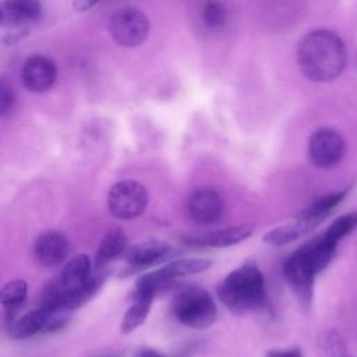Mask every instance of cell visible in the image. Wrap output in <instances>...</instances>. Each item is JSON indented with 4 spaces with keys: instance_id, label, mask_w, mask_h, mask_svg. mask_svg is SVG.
Segmentation results:
<instances>
[{
    "instance_id": "obj_3",
    "label": "cell",
    "mask_w": 357,
    "mask_h": 357,
    "mask_svg": "<svg viewBox=\"0 0 357 357\" xmlns=\"http://www.w3.org/2000/svg\"><path fill=\"white\" fill-rule=\"evenodd\" d=\"M172 310L178 322L194 329L211 326L218 317L212 296L198 286L180 289L173 297Z\"/></svg>"
},
{
    "instance_id": "obj_11",
    "label": "cell",
    "mask_w": 357,
    "mask_h": 357,
    "mask_svg": "<svg viewBox=\"0 0 357 357\" xmlns=\"http://www.w3.org/2000/svg\"><path fill=\"white\" fill-rule=\"evenodd\" d=\"M173 254L174 251L167 243L160 240H145L127 248L123 257L130 266L141 269L162 262Z\"/></svg>"
},
{
    "instance_id": "obj_13",
    "label": "cell",
    "mask_w": 357,
    "mask_h": 357,
    "mask_svg": "<svg viewBox=\"0 0 357 357\" xmlns=\"http://www.w3.org/2000/svg\"><path fill=\"white\" fill-rule=\"evenodd\" d=\"M155 294L156 293L149 287L139 286V284L135 286V290L131 297V304L126 311L120 325L121 333L128 335L132 331H135L139 325L144 324V321L149 314Z\"/></svg>"
},
{
    "instance_id": "obj_10",
    "label": "cell",
    "mask_w": 357,
    "mask_h": 357,
    "mask_svg": "<svg viewBox=\"0 0 357 357\" xmlns=\"http://www.w3.org/2000/svg\"><path fill=\"white\" fill-rule=\"evenodd\" d=\"M188 212L192 220L199 225H212L223 213L222 197L211 188L195 191L188 201Z\"/></svg>"
},
{
    "instance_id": "obj_5",
    "label": "cell",
    "mask_w": 357,
    "mask_h": 357,
    "mask_svg": "<svg viewBox=\"0 0 357 357\" xmlns=\"http://www.w3.org/2000/svg\"><path fill=\"white\" fill-rule=\"evenodd\" d=\"M148 190L135 180L116 183L107 194L109 212L121 220L138 218L148 206Z\"/></svg>"
},
{
    "instance_id": "obj_2",
    "label": "cell",
    "mask_w": 357,
    "mask_h": 357,
    "mask_svg": "<svg viewBox=\"0 0 357 357\" xmlns=\"http://www.w3.org/2000/svg\"><path fill=\"white\" fill-rule=\"evenodd\" d=\"M220 301L234 314H247L265 304V280L254 264L231 271L218 286Z\"/></svg>"
},
{
    "instance_id": "obj_12",
    "label": "cell",
    "mask_w": 357,
    "mask_h": 357,
    "mask_svg": "<svg viewBox=\"0 0 357 357\" xmlns=\"http://www.w3.org/2000/svg\"><path fill=\"white\" fill-rule=\"evenodd\" d=\"M324 219L319 218H310V216H298V219L278 226L268 233L264 234V241L269 245L280 247L286 245L297 238H301L311 233Z\"/></svg>"
},
{
    "instance_id": "obj_18",
    "label": "cell",
    "mask_w": 357,
    "mask_h": 357,
    "mask_svg": "<svg viewBox=\"0 0 357 357\" xmlns=\"http://www.w3.org/2000/svg\"><path fill=\"white\" fill-rule=\"evenodd\" d=\"M28 296V284L22 279L11 280L8 282L0 291V303L6 308V311L11 312V317L14 312L24 305Z\"/></svg>"
},
{
    "instance_id": "obj_4",
    "label": "cell",
    "mask_w": 357,
    "mask_h": 357,
    "mask_svg": "<svg viewBox=\"0 0 357 357\" xmlns=\"http://www.w3.org/2000/svg\"><path fill=\"white\" fill-rule=\"evenodd\" d=\"M107 28L119 46L137 47L146 40L151 25L145 13L135 7H124L109 18Z\"/></svg>"
},
{
    "instance_id": "obj_25",
    "label": "cell",
    "mask_w": 357,
    "mask_h": 357,
    "mask_svg": "<svg viewBox=\"0 0 357 357\" xmlns=\"http://www.w3.org/2000/svg\"><path fill=\"white\" fill-rule=\"evenodd\" d=\"M99 0H73V6L77 11H86L96 6Z\"/></svg>"
},
{
    "instance_id": "obj_7",
    "label": "cell",
    "mask_w": 357,
    "mask_h": 357,
    "mask_svg": "<svg viewBox=\"0 0 357 357\" xmlns=\"http://www.w3.org/2000/svg\"><path fill=\"white\" fill-rule=\"evenodd\" d=\"M284 276L294 290V293L304 301H308L312 294V284L315 276L319 273L311 258L307 255L304 248L296 251L283 266Z\"/></svg>"
},
{
    "instance_id": "obj_6",
    "label": "cell",
    "mask_w": 357,
    "mask_h": 357,
    "mask_svg": "<svg viewBox=\"0 0 357 357\" xmlns=\"http://www.w3.org/2000/svg\"><path fill=\"white\" fill-rule=\"evenodd\" d=\"M344 139L332 128L317 130L308 141V155L311 162L322 169L337 165L344 155Z\"/></svg>"
},
{
    "instance_id": "obj_16",
    "label": "cell",
    "mask_w": 357,
    "mask_h": 357,
    "mask_svg": "<svg viewBox=\"0 0 357 357\" xmlns=\"http://www.w3.org/2000/svg\"><path fill=\"white\" fill-rule=\"evenodd\" d=\"M47 319L49 310L40 305L39 308L24 314L18 319L11 321L8 326V335L15 340H21L28 339L36 333H45Z\"/></svg>"
},
{
    "instance_id": "obj_8",
    "label": "cell",
    "mask_w": 357,
    "mask_h": 357,
    "mask_svg": "<svg viewBox=\"0 0 357 357\" xmlns=\"http://www.w3.org/2000/svg\"><path fill=\"white\" fill-rule=\"evenodd\" d=\"M57 78V67L52 59L43 54L29 56L21 67L22 85L33 93L50 89Z\"/></svg>"
},
{
    "instance_id": "obj_15",
    "label": "cell",
    "mask_w": 357,
    "mask_h": 357,
    "mask_svg": "<svg viewBox=\"0 0 357 357\" xmlns=\"http://www.w3.org/2000/svg\"><path fill=\"white\" fill-rule=\"evenodd\" d=\"M252 226L250 225H238V226H229L220 230L209 231L202 234L197 238H191L190 241L197 245L204 247H230L247 240L252 234Z\"/></svg>"
},
{
    "instance_id": "obj_19",
    "label": "cell",
    "mask_w": 357,
    "mask_h": 357,
    "mask_svg": "<svg viewBox=\"0 0 357 357\" xmlns=\"http://www.w3.org/2000/svg\"><path fill=\"white\" fill-rule=\"evenodd\" d=\"M346 194H347V190L325 194L324 197L317 199L314 204H311L307 209H304L301 212V216L325 219L328 216V213H331L343 201Z\"/></svg>"
},
{
    "instance_id": "obj_20",
    "label": "cell",
    "mask_w": 357,
    "mask_h": 357,
    "mask_svg": "<svg viewBox=\"0 0 357 357\" xmlns=\"http://www.w3.org/2000/svg\"><path fill=\"white\" fill-rule=\"evenodd\" d=\"M356 227H357V212H350L333 220L328 227V230L322 234V237L326 241L337 245V243L343 237H346L349 233H351Z\"/></svg>"
},
{
    "instance_id": "obj_22",
    "label": "cell",
    "mask_w": 357,
    "mask_h": 357,
    "mask_svg": "<svg viewBox=\"0 0 357 357\" xmlns=\"http://www.w3.org/2000/svg\"><path fill=\"white\" fill-rule=\"evenodd\" d=\"M202 21L211 29L222 28L227 21L226 7L219 0H206L202 7Z\"/></svg>"
},
{
    "instance_id": "obj_26",
    "label": "cell",
    "mask_w": 357,
    "mask_h": 357,
    "mask_svg": "<svg viewBox=\"0 0 357 357\" xmlns=\"http://www.w3.org/2000/svg\"><path fill=\"white\" fill-rule=\"evenodd\" d=\"M137 357H165V356H162L160 353H158V351H155V350L144 349V350H141V351L137 354Z\"/></svg>"
},
{
    "instance_id": "obj_23",
    "label": "cell",
    "mask_w": 357,
    "mask_h": 357,
    "mask_svg": "<svg viewBox=\"0 0 357 357\" xmlns=\"http://www.w3.org/2000/svg\"><path fill=\"white\" fill-rule=\"evenodd\" d=\"M15 103V96L13 89L6 84L1 82L0 84V113L1 116H6L7 113H10L14 107Z\"/></svg>"
},
{
    "instance_id": "obj_9",
    "label": "cell",
    "mask_w": 357,
    "mask_h": 357,
    "mask_svg": "<svg viewBox=\"0 0 357 357\" xmlns=\"http://www.w3.org/2000/svg\"><path fill=\"white\" fill-rule=\"evenodd\" d=\"M68 238L56 230L42 233L33 245V252L36 259L43 266H56L63 262L70 254Z\"/></svg>"
},
{
    "instance_id": "obj_27",
    "label": "cell",
    "mask_w": 357,
    "mask_h": 357,
    "mask_svg": "<svg viewBox=\"0 0 357 357\" xmlns=\"http://www.w3.org/2000/svg\"><path fill=\"white\" fill-rule=\"evenodd\" d=\"M343 357H349V356H343Z\"/></svg>"
},
{
    "instance_id": "obj_1",
    "label": "cell",
    "mask_w": 357,
    "mask_h": 357,
    "mask_svg": "<svg viewBox=\"0 0 357 357\" xmlns=\"http://www.w3.org/2000/svg\"><path fill=\"white\" fill-rule=\"evenodd\" d=\"M297 63L308 79L315 82L332 81L343 73L347 63L344 42L333 31H311L298 43Z\"/></svg>"
},
{
    "instance_id": "obj_21",
    "label": "cell",
    "mask_w": 357,
    "mask_h": 357,
    "mask_svg": "<svg viewBox=\"0 0 357 357\" xmlns=\"http://www.w3.org/2000/svg\"><path fill=\"white\" fill-rule=\"evenodd\" d=\"M318 346L322 357H343L346 356V347L343 339L336 331H325L318 337Z\"/></svg>"
},
{
    "instance_id": "obj_24",
    "label": "cell",
    "mask_w": 357,
    "mask_h": 357,
    "mask_svg": "<svg viewBox=\"0 0 357 357\" xmlns=\"http://www.w3.org/2000/svg\"><path fill=\"white\" fill-rule=\"evenodd\" d=\"M266 357H303L300 349H272L266 351Z\"/></svg>"
},
{
    "instance_id": "obj_14",
    "label": "cell",
    "mask_w": 357,
    "mask_h": 357,
    "mask_svg": "<svg viewBox=\"0 0 357 357\" xmlns=\"http://www.w3.org/2000/svg\"><path fill=\"white\" fill-rule=\"evenodd\" d=\"M39 0H1L0 20L6 25H24L40 17Z\"/></svg>"
},
{
    "instance_id": "obj_17",
    "label": "cell",
    "mask_w": 357,
    "mask_h": 357,
    "mask_svg": "<svg viewBox=\"0 0 357 357\" xmlns=\"http://www.w3.org/2000/svg\"><path fill=\"white\" fill-rule=\"evenodd\" d=\"M127 251V236L126 233L116 227L109 230L103 238L100 240L96 254H95V268L99 269L109 264L110 261L116 259L120 255H124Z\"/></svg>"
}]
</instances>
